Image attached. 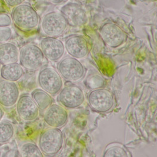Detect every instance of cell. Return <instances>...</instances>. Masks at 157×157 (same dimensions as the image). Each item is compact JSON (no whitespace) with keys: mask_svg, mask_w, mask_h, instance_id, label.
<instances>
[{"mask_svg":"<svg viewBox=\"0 0 157 157\" xmlns=\"http://www.w3.org/2000/svg\"><path fill=\"white\" fill-rule=\"evenodd\" d=\"M10 16L15 25L22 31L34 29L40 22L36 10L27 4L23 3L13 8Z\"/></svg>","mask_w":157,"mask_h":157,"instance_id":"obj_1","label":"cell"},{"mask_svg":"<svg viewBox=\"0 0 157 157\" xmlns=\"http://www.w3.org/2000/svg\"><path fill=\"white\" fill-rule=\"evenodd\" d=\"M63 134L61 129L52 128L45 130L40 136L38 145L43 154L46 155H55L63 146Z\"/></svg>","mask_w":157,"mask_h":157,"instance_id":"obj_2","label":"cell"},{"mask_svg":"<svg viewBox=\"0 0 157 157\" xmlns=\"http://www.w3.org/2000/svg\"><path fill=\"white\" fill-rule=\"evenodd\" d=\"M44 58L41 48L36 45H25L19 51L20 64L29 71L39 69L43 65Z\"/></svg>","mask_w":157,"mask_h":157,"instance_id":"obj_3","label":"cell"},{"mask_svg":"<svg viewBox=\"0 0 157 157\" xmlns=\"http://www.w3.org/2000/svg\"><path fill=\"white\" fill-rule=\"evenodd\" d=\"M67 26L68 24L63 15L56 11L46 14L41 21L43 33L50 37H57L63 35Z\"/></svg>","mask_w":157,"mask_h":157,"instance_id":"obj_4","label":"cell"},{"mask_svg":"<svg viewBox=\"0 0 157 157\" xmlns=\"http://www.w3.org/2000/svg\"><path fill=\"white\" fill-rule=\"evenodd\" d=\"M88 102L93 110L99 113H107L114 105V97L112 93L105 88H97L88 96Z\"/></svg>","mask_w":157,"mask_h":157,"instance_id":"obj_5","label":"cell"},{"mask_svg":"<svg viewBox=\"0 0 157 157\" xmlns=\"http://www.w3.org/2000/svg\"><path fill=\"white\" fill-rule=\"evenodd\" d=\"M38 83L42 90L53 95L59 92L63 86L60 74L50 67H46L40 71Z\"/></svg>","mask_w":157,"mask_h":157,"instance_id":"obj_6","label":"cell"},{"mask_svg":"<svg viewBox=\"0 0 157 157\" xmlns=\"http://www.w3.org/2000/svg\"><path fill=\"white\" fill-rule=\"evenodd\" d=\"M59 74L65 79L70 82L81 80L85 75V68L78 59L67 57L63 59L58 65Z\"/></svg>","mask_w":157,"mask_h":157,"instance_id":"obj_7","label":"cell"},{"mask_svg":"<svg viewBox=\"0 0 157 157\" xmlns=\"http://www.w3.org/2000/svg\"><path fill=\"white\" fill-rule=\"evenodd\" d=\"M100 35L109 47L115 48L125 43L128 38L127 34L117 24L108 22L100 29Z\"/></svg>","mask_w":157,"mask_h":157,"instance_id":"obj_8","label":"cell"},{"mask_svg":"<svg viewBox=\"0 0 157 157\" xmlns=\"http://www.w3.org/2000/svg\"><path fill=\"white\" fill-rule=\"evenodd\" d=\"M60 13L64 17L67 24L71 27H82L87 22L86 10L78 3L68 2L65 4L61 8Z\"/></svg>","mask_w":157,"mask_h":157,"instance_id":"obj_9","label":"cell"},{"mask_svg":"<svg viewBox=\"0 0 157 157\" xmlns=\"http://www.w3.org/2000/svg\"><path fill=\"white\" fill-rule=\"evenodd\" d=\"M58 100L64 107L73 109L81 105L85 100L82 90L76 85L65 86L60 90Z\"/></svg>","mask_w":157,"mask_h":157,"instance_id":"obj_10","label":"cell"},{"mask_svg":"<svg viewBox=\"0 0 157 157\" xmlns=\"http://www.w3.org/2000/svg\"><path fill=\"white\" fill-rule=\"evenodd\" d=\"M40 48L44 57L52 62L59 60L64 54V43L56 37L43 38L40 42Z\"/></svg>","mask_w":157,"mask_h":157,"instance_id":"obj_11","label":"cell"},{"mask_svg":"<svg viewBox=\"0 0 157 157\" xmlns=\"http://www.w3.org/2000/svg\"><path fill=\"white\" fill-rule=\"evenodd\" d=\"M16 104L17 113L24 121H33L38 118L40 109L31 96L22 95L19 97Z\"/></svg>","mask_w":157,"mask_h":157,"instance_id":"obj_12","label":"cell"},{"mask_svg":"<svg viewBox=\"0 0 157 157\" xmlns=\"http://www.w3.org/2000/svg\"><path fill=\"white\" fill-rule=\"evenodd\" d=\"M65 50L72 57L77 59L86 58L89 52L87 40L81 36L72 35L68 37L64 44Z\"/></svg>","mask_w":157,"mask_h":157,"instance_id":"obj_13","label":"cell"},{"mask_svg":"<svg viewBox=\"0 0 157 157\" xmlns=\"http://www.w3.org/2000/svg\"><path fill=\"white\" fill-rule=\"evenodd\" d=\"M20 88L15 82L5 79L0 81V105L11 108L16 104L20 97Z\"/></svg>","mask_w":157,"mask_h":157,"instance_id":"obj_14","label":"cell"},{"mask_svg":"<svg viewBox=\"0 0 157 157\" xmlns=\"http://www.w3.org/2000/svg\"><path fill=\"white\" fill-rule=\"evenodd\" d=\"M68 119V114L64 108L58 104H51L44 114L45 122L52 128L64 126Z\"/></svg>","mask_w":157,"mask_h":157,"instance_id":"obj_15","label":"cell"},{"mask_svg":"<svg viewBox=\"0 0 157 157\" xmlns=\"http://www.w3.org/2000/svg\"><path fill=\"white\" fill-rule=\"evenodd\" d=\"M19 50L14 43L0 44V63L1 65L7 64L18 62Z\"/></svg>","mask_w":157,"mask_h":157,"instance_id":"obj_16","label":"cell"},{"mask_svg":"<svg viewBox=\"0 0 157 157\" xmlns=\"http://www.w3.org/2000/svg\"><path fill=\"white\" fill-rule=\"evenodd\" d=\"M24 74V70L18 62L2 65L0 69V75L3 79L16 82L20 79Z\"/></svg>","mask_w":157,"mask_h":157,"instance_id":"obj_17","label":"cell"},{"mask_svg":"<svg viewBox=\"0 0 157 157\" xmlns=\"http://www.w3.org/2000/svg\"><path fill=\"white\" fill-rule=\"evenodd\" d=\"M32 98L35 101L38 108L42 111L45 110L52 104V98L50 94L42 89H36L31 93Z\"/></svg>","mask_w":157,"mask_h":157,"instance_id":"obj_18","label":"cell"},{"mask_svg":"<svg viewBox=\"0 0 157 157\" xmlns=\"http://www.w3.org/2000/svg\"><path fill=\"white\" fill-rule=\"evenodd\" d=\"M14 135V127L8 120L0 121V144H6L11 141Z\"/></svg>","mask_w":157,"mask_h":157,"instance_id":"obj_19","label":"cell"},{"mask_svg":"<svg viewBox=\"0 0 157 157\" xmlns=\"http://www.w3.org/2000/svg\"><path fill=\"white\" fill-rule=\"evenodd\" d=\"M22 157H43V152L35 144L27 143L23 144L20 149Z\"/></svg>","mask_w":157,"mask_h":157,"instance_id":"obj_20","label":"cell"},{"mask_svg":"<svg viewBox=\"0 0 157 157\" xmlns=\"http://www.w3.org/2000/svg\"><path fill=\"white\" fill-rule=\"evenodd\" d=\"M104 157H128V154L121 147L113 146L106 150Z\"/></svg>","mask_w":157,"mask_h":157,"instance_id":"obj_21","label":"cell"},{"mask_svg":"<svg viewBox=\"0 0 157 157\" xmlns=\"http://www.w3.org/2000/svg\"><path fill=\"white\" fill-rule=\"evenodd\" d=\"M12 35L13 31L10 27H0V44L8 42Z\"/></svg>","mask_w":157,"mask_h":157,"instance_id":"obj_22","label":"cell"},{"mask_svg":"<svg viewBox=\"0 0 157 157\" xmlns=\"http://www.w3.org/2000/svg\"><path fill=\"white\" fill-rule=\"evenodd\" d=\"M87 86L90 88H100L101 86H102L104 84V79L100 77L97 80V81H95V75H93L92 77H89L86 80Z\"/></svg>","mask_w":157,"mask_h":157,"instance_id":"obj_23","label":"cell"},{"mask_svg":"<svg viewBox=\"0 0 157 157\" xmlns=\"http://www.w3.org/2000/svg\"><path fill=\"white\" fill-rule=\"evenodd\" d=\"M12 23L11 16L7 13H0V27H10Z\"/></svg>","mask_w":157,"mask_h":157,"instance_id":"obj_24","label":"cell"},{"mask_svg":"<svg viewBox=\"0 0 157 157\" xmlns=\"http://www.w3.org/2000/svg\"><path fill=\"white\" fill-rule=\"evenodd\" d=\"M5 3L10 7L14 8L21 4H23L25 0H4Z\"/></svg>","mask_w":157,"mask_h":157,"instance_id":"obj_25","label":"cell"},{"mask_svg":"<svg viewBox=\"0 0 157 157\" xmlns=\"http://www.w3.org/2000/svg\"><path fill=\"white\" fill-rule=\"evenodd\" d=\"M48 1L54 4H59L64 2L65 0H48Z\"/></svg>","mask_w":157,"mask_h":157,"instance_id":"obj_26","label":"cell"},{"mask_svg":"<svg viewBox=\"0 0 157 157\" xmlns=\"http://www.w3.org/2000/svg\"><path fill=\"white\" fill-rule=\"evenodd\" d=\"M4 114H5L4 111L3 109L2 108V107H1V105H0V121L2 120V118H3L4 116Z\"/></svg>","mask_w":157,"mask_h":157,"instance_id":"obj_27","label":"cell"},{"mask_svg":"<svg viewBox=\"0 0 157 157\" xmlns=\"http://www.w3.org/2000/svg\"><path fill=\"white\" fill-rule=\"evenodd\" d=\"M1 63H0V69H1Z\"/></svg>","mask_w":157,"mask_h":157,"instance_id":"obj_28","label":"cell"}]
</instances>
